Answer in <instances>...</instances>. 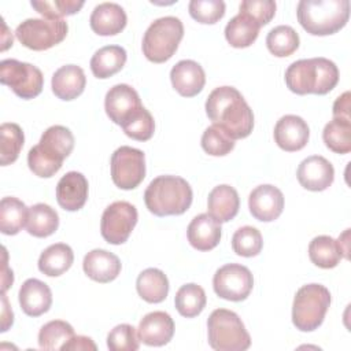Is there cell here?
Segmentation results:
<instances>
[{"mask_svg": "<svg viewBox=\"0 0 351 351\" xmlns=\"http://www.w3.org/2000/svg\"><path fill=\"white\" fill-rule=\"evenodd\" d=\"M213 287L219 298L241 302L251 293L254 277L248 267L239 263H228L215 271Z\"/></svg>", "mask_w": 351, "mask_h": 351, "instance_id": "obj_13", "label": "cell"}, {"mask_svg": "<svg viewBox=\"0 0 351 351\" xmlns=\"http://www.w3.org/2000/svg\"><path fill=\"white\" fill-rule=\"evenodd\" d=\"M138 336L129 324L117 325L107 336V347L111 351H136L138 350Z\"/></svg>", "mask_w": 351, "mask_h": 351, "instance_id": "obj_44", "label": "cell"}, {"mask_svg": "<svg viewBox=\"0 0 351 351\" xmlns=\"http://www.w3.org/2000/svg\"><path fill=\"white\" fill-rule=\"evenodd\" d=\"M200 143L202 148L213 156H223L234 148V140L217 125H211L203 132Z\"/></svg>", "mask_w": 351, "mask_h": 351, "instance_id": "obj_40", "label": "cell"}, {"mask_svg": "<svg viewBox=\"0 0 351 351\" xmlns=\"http://www.w3.org/2000/svg\"><path fill=\"white\" fill-rule=\"evenodd\" d=\"M208 344L217 351H244L251 337L240 317L230 310L217 308L207 319Z\"/></svg>", "mask_w": 351, "mask_h": 351, "instance_id": "obj_6", "label": "cell"}, {"mask_svg": "<svg viewBox=\"0 0 351 351\" xmlns=\"http://www.w3.org/2000/svg\"><path fill=\"white\" fill-rule=\"evenodd\" d=\"M0 82L10 86L16 96L27 100L41 93L44 77L41 70L30 63L4 59L0 63Z\"/></svg>", "mask_w": 351, "mask_h": 351, "instance_id": "obj_10", "label": "cell"}, {"mask_svg": "<svg viewBox=\"0 0 351 351\" xmlns=\"http://www.w3.org/2000/svg\"><path fill=\"white\" fill-rule=\"evenodd\" d=\"M325 145L336 154H348L351 151V119L333 118L322 132Z\"/></svg>", "mask_w": 351, "mask_h": 351, "instance_id": "obj_34", "label": "cell"}, {"mask_svg": "<svg viewBox=\"0 0 351 351\" xmlns=\"http://www.w3.org/2000/svg\"><path fill=\"white\" fill-rule=\"evenodd\" d=\"M298 21L313 36H328L346 26L350 18L348 0H300Z\"/></svg>", "mask_w": 351, "mask_h": 351, "instance_id": "obj_5", "label": "cell"}, {"mask_svg": "<svg viewBox=\"0 0 351 351\" xmlns=\"http://www.w3.org/2000/svg\"><path fill=\"white\" fill-rule=\"evenodd\" d=\"M137 223L136 207L125 200L111 203L103 213L100 233L110 244H123Z\"/></svg>", "mask_w": 351, "mask_h": 351, "instance_id": "obj_12", "label": "cell"}, {"mask_svg": "<svg viewBox=\"0 0 351 351\" xmlns=\"http://www.w3.org/2000/svg\"><path fill=\"white\" fill-rule=\"evenodd\" d=\"M86 78L84 70L77 64L59 67L52 75V92L62 100H73L85 89Z\"/></svg>", "mask_w": 351, "mask_h": 351, "instance_id": "obj_25", "label": "cell"}, {"mask_svg": "<svg viewBox=\"0 0 351 351\" xmlns=\"http://www.w3.org/2000/svg\"><path fill=\"white\" fill-rule=\"evenodd\" d=\"M308 256L315 266L322 269H332L337 266L341 258H348L339 240L326 234L317 236L310 241Z\"/></svg>", "mask_w": 351, "mask_h": 351, "instance_id": "obj_27", "label": "cell"}, {"mask_svg": "<svg viewBox=\"0 0 351 351\" xmlns=\"http://www.w3.org/2000/svg\"><path fill=\"white\" fill-rule=\"evenodd\" d=\"M145 177V156L141 149L122 145L111 155V178L121 189H133Z\"/></svg>", "mask_w": 351, "mask_h": 351, "instance_id": "obj_11", "label": "cell"}, {"mask_svg": "<svg viewBox=\"0 0 351 351\" xmlns=\"http://www.w3.org/2000/svg\"><path fill=\"white\" fill-rule=\"evenodd\" d=\"M136 288L145 302L160 303L169 293V280L162 270L148 267L138 274Z\"/></svg>", "mask_w": 351, "mask_h": 351, "instance_id": "obj_30", "label": "cell"}, {"mask_svg": "<svg viewBox=\"0 0 351 351\" xmlns=\"http://www.w3.org/2000/svg\"><path fill=\"white\" fill-rule=\"evenodd\" d=\"M191 16L200 23H215L225 14L222 0H192L188 5Z\"/></svg>", "mask_w": 351, "mask_h": 351, "instance_id": "obj_42", "label": "cell"}, {"mask_svg": "<svg viewBox=\"0 0 351 351\" xmlns=\"http://www.w3.org/2000/svg\"><path fill=\"white\" fill-rule=\"evenodd\" d=\"M74 262V254L70 245L56 243L47 247L38 258V269L49 277H58L67 271Z\"/></svg>", "mask_w": 351, "mask_h": 351, "instance_id": "obj_28", "label": "cell"}, {"mask_svg": "<svg viewBox=\"0 0 351 351\" xmlns=\"http://www.w3.org/2000/svg\"><path fill=\"white\" fill-rule=\"evenodd\" d=\"M59 226L58 213L45 203H37L29 207L26 229L34 237H48Z\"/></svg>", "mask_w": 351, "mask_h": 351, "instance_id": "obj_33", "label": "cell"}, {"mask_svg": "<svg viewBox=\"0 0 351 351\" xmlns=\"http://www.w3.org/2000/svg\"><path fill=\"white\" fill-rule=\"evenodd\" d=\"M126 58V51L121 45H106L93 53L90 70L97 78H108L125 66Z\"/></svg>", "mask_w": 351, "mask_h": 351, "instance_id": "obj_29", "label": "cell"}, {"mask_svg": "<svg viewBox=\"0 0 351 351\" xmlns=\"http://www.w3.org/2000/svg\"><path fill=\"white\" fill-rule=\"evenodd\" d=\"M298 181L308 191H325L335 178L332 163L321 155H311L303 159L298 167Z\"/></svg>", "mask_w": 351, "mask_h": 351, "instance_id": "obj_16", "label": "cell"}, {"mask_svg": "<svg viewBox=\"0 0 351 351\" xmlns=\"http://www.w3.org/2000/svg\"><path fill=\"white\" fill-rule=\"evenodd\" d=\"M125 134L137 141H147L152 137L155 130V122L151 112L141 107L125 125H122Z\"/></svg>", "mask_w": 351, "mask_h": 351, "instance_id": "obj_41", "label": "cell"}, {"mask_svg": "<svg viewBox=\"0 0 351 351\" xmlns=\"http://www.w3.org/2000/svg\"><path fill=\"white\" fill-rule=\"evenodd\" d=\"M206 112L213 125L230 138H244L254 128V114L243 95L233 86L215 88L206 100Z\"/></svg>", "mask_w": 351, "mask_h": 351, "instance_id": "obj_1", "label": "cell"}, {"mask_svg": "<svg viewBox=\"0 0 351 351\" xmlns=\"http://www.w3.org/2000/svg\"><path fill=\"white\" fill-rule=\"evenodd\" d=\"M241 14L252 18L259 26L267 25L276 14V1L273 0H244L240 4Z\"/></svg>", "mask_w": 351, "mask_h": 351, "instance_id": "obj_45", "label": "cell"}, {"mask_svg": "<svg viewBox=\"0 0 351 351\" xmlns=\"http://www.w3.org/2000/svg\"><path fill=\"white\" fill-rule=\"evenodd\" d=\"M29 208L26 204L14 196H5L0 202V230L4 234L12 236L22 230L27 221Z\"/></svg>", "mask_w": 351, "mask_h": 351, "instance_id": "obj_31", "label": "cell"}, {"mask_svg": "<svg viewBox=\"0 0 351 351\" xmlns=\"http://www.w3.org/2000/svg\"><path fill=\"white\" fill-rule=\"evenodd\" d=\"M207 207L208 214L214 217L217 221L228 222L233 219L239 213V193L233 186L228 184L218 185L208 193Z\"/></svg>", "mask_w": 351, "mask_h": 351, "instance_id": "obj_26", "label": "cell"}, {"mask_svg": "<svg viewBox=\"0 0 351 351\" xmlns=\"http://www.w3.org/2000/svg\"><path fill=\"white\" fill-rule=\"evenodd\" d=\"M174 335V321L165 311H152L143 317L137 336L147 346L160 347L167 344Z\"/></svg>", "mask_w": 351, "mask_h": 351, "instance_id": "obj_18", "label": "cell"}, {"mask_svg": "<svg viewBox=\"0 0 351 351\" xmlns=\"http://www.w3.org/2000/svg\"><path fill=\"white\" fill-rule=\"evenodd\" d=\"M184 36V25L177 16L155 19L144 33L143 52L154 63L169 60L178 48Z\"/></svg>", "mask_w": 351, "mask_h": 351, "instance_id": "obj_8", "label": "cell"}, {"mask_svg": "<svg viewBox=\"0 0 351 351\" xmlns=\"http://www.w3.org/2000/svg\"><path fill=\"white\" fill-rule=\"evenodd\" d=\"M18 296L23 313L30 317H38L47 313L52 304L49 287L37 278H27L21 285Z\"/></svg>", "mask_w": 351, "mask_h": 351, "instance_id": "obj_24", "label": "cell"}, {"mask_svg": "<svg viewBox=\"0 0 351 351\" xmlns=\"http://www.w3.org/2000/svg\"><path fill=\"white\" fill-rule=\"evenodd\" d=\"M128 16L125 10L117 3H100L97 4L89 18L90 27L99 36H114L123 30Z\"/></svg>", "mask_w": 351, "mask_h": 351, "instance_id": "obj_23", "label": "cell"}, {"mask_svg": "<svg viewBox=\"0 0 351 351\" xmlns=\"http://www.w3.org/2000/svg\"><path fill=\"white\" fill-rule=\"evenodd\" d=\"M263 247V240L261 232L254 226H241L239 228L232 237L233 251L245 258L256 256Z\"/></svg>", "mask_w": 351, "mask_h": 351, "instance_id": "obj_39", "label": "cell"}, {"mask_svg": "<svg viewBox=\"0 0 351 351\" xmlns=\"http://www.w3.org/2000/svg\"><path fill=\"white\" fill-rule=\"evenodd\" d=\"M74 336L73 326L62 319H53L41 326L38 332V346L43 350H62Z\"/></svg>", "mask_w": 351, "mask_h": 351, "instance_id": "obj_38", "label": "cell"}, {"mask_svg": "<svg viewBox=\"0 0 351 351\" xmlns=\"http://www.w3.org/2000/svg\"><path fill=\"white\" fill-rule=\"evenodd\" d=\"M74 148V136L66 126H49L41 136L40 143L27 154L29 169L38 177L49 178L58 173L63 160Z\"/></svg>", "mask_w": 351, "mask_h": 351, "instance_id": "obj_3", "label": "cell"}, {"mask_svg": "<svg viewBox=\"0 0 351 351\" xmlns=\"http://www.w3.org/2000/svg\"><path fill=\"white\" fill-rule=\"evenodd\" d=\"M266 45L274 56L285 58L292 55L299 48V36L293 27L280 25L267 33Z\"/></svg>", "mask_w": 351, "mask_h": 351, "instance_id": "obj_37", "label": "cell"}, {"mask_svg": "<svg viewBox=\"0 0 351 351\" xmlns=\"http://www.w3.org/2000/svg\"><path fill=\"white\" fill-rule=\"evenodd\" d=\"M88 199V180L82 173L69 171L56 185V200L67 211H77L84 207Z\"/></svg>", "mask_w": 351, "mask_h": 351, "instance_id": "obj_20", "label": "cell"}, {"mask_svg": "<svg viewBox=\"0 0 351 351\" xmlns=\"http://www.w3.org/2000/svg\"><path fill=\"white\" fill-rule=\"evenodd\" d=\"M206 292L204 289L193 282L182 285L174 298L177 311L186 318L199 315L206 306Z\"/></svg>", "mask_w": 351, "mask_h": 351, "instance_id": "obj_35", "label": "cell"}, {"mask_svg": "<svg viewBox=\"0 0 351 351\" xmlns=\"http://www.w3.org/2000/svg\"><path fill=\"white\" fill-rule=\"evenodd\" d=\"M248 207L255 219L262 222L274 221L282 213L284 195L274 185H258L248 196Z\"/></svg>", "mask_w": 351, "mask_h": 351, "instance_id": "obj_15", "label": "cell"}, {"mask_svg": "<svg viewBox=\"0 0 351 351\" xmlns=\"http://www.w3.org/2000/svg\"><path fill=\"white\" fill-rule=\"evenodd\" d=\"M25 136L19 125L1 123L0 126V162L3 166L14 163L23 147Z\"/></svg>", "mask_w": 351, "mask_h": 351, "instance_id": "obj_36", "label": "cell"}, {"mask_svg": "<svg viewBox=\"0 0 351 351\" xmlns=\"http://www.w3.org/2000/svg\"><path fill=\"white\" fill-rule=\"evenodd\" d=\"M261 26L248 15L239 12L225 26V37L234 48L250 47L258 37Z\"/></svg>", "mask_w": 351, "mask_h": 351, "instance_id": "obj_32", "label": "cell"}, {"mask_svg": "<svg viewBox=\"0 0 351 351\" xmlns=\"http://www.w3.org/2000/svg\"><path fill=\"white\" fill-rule=\"evenodd\" d=\"M173 88L185 97H193L202 92L206 84L203 67L191 59H184L176 63L170 71Z\"/></svg>", "mask_w": 351, "mask_h": 351, "instance_id": "obj_19", "label": "cell"}, {"mask_svg": "<svg viewBox=\"0 0 351 351\" xmlns=\"http://www.w3.org/2000/svg\"><path fill=\"white\" fill-rule=\"evenodd\" d=\"M1 299H3V326H1V332H5L8 329L10 325H12L14 322V314H12V310L8 308V302H7V298L3 292L1 295Z\"/></svg>", "mask_w": 351, "mask_h": 351, "instance_id": "obj_48", "label": "cell"}, {"mask_svg": "<svg viewBox=\"0 0 351 351\" xmlns=\"http://www.w3.org/2000/svg\"><path fill=\"white\" fill-rule=\"evenodd\" d=\"M82 267L89 278L104 284L118 277L121 273V261L115 254L96 248L84 256Z\"/></svg>", "mask_w": 351, "mask_h": 351, "instance_id": "obj_21", "label": "cell"}, {"mask_svg": "<svg viewBox=\"0 0 351 351\" xmlns=\"http://www.w3.org/2000/svg\"><path fill=\"white\" fill-rule=\"evenodd\" d=\"M310 136L307 122L293 114L281 117L274 126V140L277 145L288 152L302 149Z\"/></svg>", "mask_w": 351, "mask_h": 351, "instance_id": "obj_17", "label": "cell"}, {"mask_svg": "<svg viewBox=\"0 0 351 351\" xmlns=\"http://www.w3.org/2000/svg\"><path fill=\"white\" fill-rule=\"evenodd\" d=\"M337 82L339 69L326 58L299 59L285 70V84L296 95H326Z\"/></svg>", "mask_w": 351, "mask_h": 351, "instance_id": "obj_2", "label": "cell"}, {"mask_svg": "<svg viewBox=\"0 0 351 351\" xmlns=\"http://www.w3.org/2000/svg\"><path fill=\"white\" fill-rule=\"evenodd\" d=\"M97 347L96 344L93 343V340L90 337H86V336H73L63 347L62 350H82V351H86V350H92L95 351Z\"/></svg>", "mask_w": 351, "mask_h": 351, "instance_id": "obj_46", "label": "cell"}, {"mask_svg": "<svg viewBox=\"0 0 351 351\" xmlns=\"http://www.w3.org/2000/svg\"><path fill=\"white\" fill-rule=\"evenodd\" d=\"M188 241L199 251L215 248L221 240V222L208 213L196 215L186 229Z\"/></svg>", "mask_w": 351, "mask_h": 351, "instance_id": "obj_22", "label": "cell"}, {"mask_svg": "<svg viewBox=\"0 0 351 351\" xmlns=\"http://www.w3.org/2000/svg\"><path fill=\"white\" fill-rule=\"evenodd\" d=\"M67 30V22L63 19L29 18L18 25L15 36L26 48L45 51L63 41Z\"/></svg>", "mask_w": 351, "mask_h": 351, "instance_id": "obj_9", "label": "cell"}, {"mask_svg": "<svg viewBox=\"0 0 351 351\" xmlns=\"http://www.w3.org/2000/svg\"><path fill=\"white\" fill-rule=\"evenodd\" d=\"M333 118L351 119V117H350V92H344L333 103Z\"/></svg>", "mask_w": 351, "mask_h": 351, "instance_id": "obj_47", "label": "cell"}, {"mask_svg": "<svg viewBox=\"0 0 351 351\" xmlns=\"http://www.w3.org/2000/svg\"><path fill=\"white\" fill-rule=\"evenodd\" d=\"M192 199L191 185L178 176H159L144 192L147 208L158 217L184 214L191 207Z\"/></svg>", "mask_w": 351, "mask_h": 351, "instance_id": "obj_4", "label": "cell"}, {"mask_svg": "<svg viewBox=\"0 0 351 351\" xmlns=\"http://www.w3.org/2000/svg\"><path fill=\"white\" fill-rule=\"evenodd\" d=\"M141 107L138 93L128 84H117L106 93V112L108 118L119 126L125 125Z\"/></svg>", "mask_w": 351, "mask_h": 351, "instance_id": "obj_14", "label": "cell"}, {"mask_svg": "<svg viewBox=\"0 0 351 351\" xmlns=\"http://www.w3.org/2000/svg\"><path fill=\"white\" fill-rule=\"evenodd\" d=\"M330 306V292L321 284H307L296 291L292 304V322L302 332L315 330Z\"/></svg>", "mask_w": 351, "mask_h": 351, "instance_id": "obj_7", "label": "cell"}, {"mask_svg": "<svg viewBox=\"0 0 351 351\" xmlns=\"http://www.w3.org/2000/svg\"><path fill=\"white\" fill-rule=\"evenodd\" d=\"M37 12L48 19H62L63 16L73 15L81 10L84 1L80 0H53V1H32Z\"/></svg>", "mask_w": 351, "mask_h": 351, "instance_id": "obj_43", "label": "cell"}]
</instances>
